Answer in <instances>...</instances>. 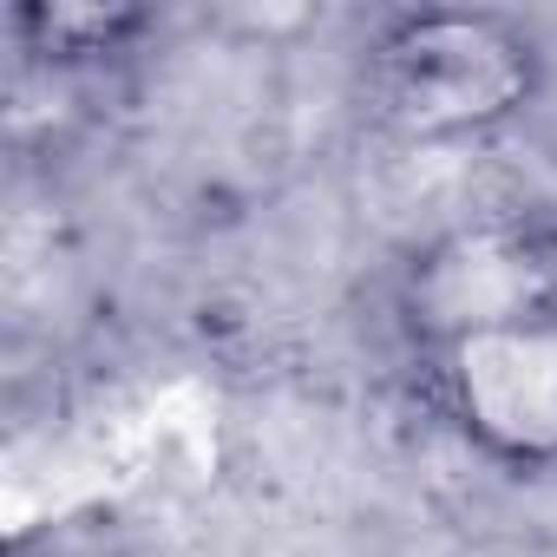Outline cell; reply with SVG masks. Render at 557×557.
Returning <instances> with one entry per match:
<instances>
[{
    "mask_svg": "<svg viewBox=\"0 0 557 557\" xmlns=\"http://www.w3.org/2000/svg\"><path fill=\"white\" fill-rule=\"evenodd\" d=\"M544 40L505 8H400L361 60L368 112L400 145H479L544 99Z\"/></svg>",
    "mask_w": 557,
    "mask_h": 557,
    "instance_id": "obj_1",
    "label": "cell"
},
{
    "mask_svg": "<svg viewBox=\"0 0 557 557\" xmlns=\"http://www.w3.org/2000/svg\"><path fill=\"white\" fill-rule=\"evenodd\" d=\"M394 322L413 355H440L472 335L557 322V210L485 203L420 236L394 275Z\"/></svg>",
    "mask_w": 557,
    "mask_h": 557,
    "instance_id": "obj_2",
    "label": "cell"
},
{
    "mask_svg": "<svg viewBox=\"0 0 557 557\" xmlns=\"http://www.w3.org/2000/svg\"><path fill=\"white\" fill-rule=\"evenodd\" d=\"M420 368L433 413L472 459L511 479L557 472V322L472 335L420 355Z\"/></svg>",
    "mask_w": 557,
    "mask_h": 557,
    "instance_id": "obj_3",
    "label": "cell"
},
{
    "mask_svg": "<svg viewBox=\"0 0 557 557\" xmlns=\"http://www.w3.org/2000/svg\"><path fill=\"white\" fill-rule=\"evenodd\" d=\"M8 34L53 73H92L138 53L158 34V14L145 0H14Z\"/></svg>",
    "mask_w": 557,
    "mask_h": 557,
    "instance_id": "obj_4",
    "label": "cell"
}]
</instances>
